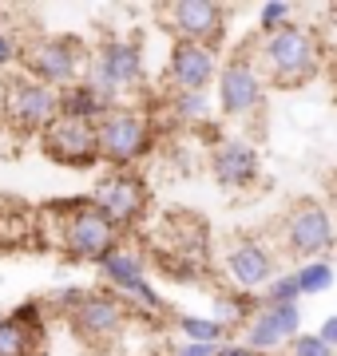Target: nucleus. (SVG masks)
<instances>
[{
    "label": "nucleus",
    "mask_w": 337,
    "mask_h": 356,
    "mask_svg": "<svg viewBox=\"0 0 337 356\" xmlns=\"http://www.w3.org/2000/svg\"><path fill=\"white\" fill-rule=\"evenodd\" d=\"M262 60L274 72V83L278 88H298V83H310L322 67V56H318V44L301 24H282L278 32L266 36L262 44Z\"/></svg>",
    "instance_id": "nucleus-5"
},
{
    "label": "nucleus",
    "mask_w": 337,
    "mask_h": 356,
    "mask_svg": "<svg viewBox=\"0 0 337 356\" xmlns=\"http://www.w3.org/2000/svg\"><path fill=\"white\" fill-rule=\"evenodd\" d=\"M48 353V321L36 301L0 317V356H44Z\"/></svg>",
    "instance_id": "nucleus-13"
},
{
    "label": "nucleus",
    "mask_w": 337,
    "mask_h": 356,
    "mask_svg": "<svg viewBox=\"0 0 337 356\" xmlns=\"http://www.w3.org/2000/svg\"><path fill=\"white\" fill-rule=\"evenodd\" d=\"M334 202H337V186H334Z\"/></svg>",
    "instance_id": "nucleus-32"
},
{
    "label": "nucleus",
    "mask_w": 337,
    "mask_h": 356,
    "mask_svg": "<svg viewBox=\"0 0 337 356\" xmlns=\"http://www.w3.org/2000/svg\"><path fill=\"white\" fill-rule=\"evenodd\" d=\"M210 170H214V178H219V186L238 191V186H250V182L258 178L262 159H258V151H254L250 143L222 139L219 147H214V154H210Z\"/></svg>",
    "instance_id": "nucleus-16"
},
{
    "label": "nucleus",
    "mask_w": 337,
    "mask_h": 356,
    "mask_svg": "<svg viewBox=\"0 0 337 356\" xmlns=\"http://www.w3.org/2000/svg\"><path fill=\"white\" fill-rule=\"evenodd\" d=\"M270 317H274V325H278V332H282V341L301 337V305H274Z\"/></svg>",
    "instance_id": "nucleus-25"
},
{
    "label": "nucleus",
    "mask_w": 337,
    "mask_h": 356,
    "mask_svg": "<svg viewBox=\"0 0 337 356\" xmlns=\"http://www.w3.org/2000/svg\"><path fill=\"white\" fill-rule=\"evenodd\" d=\"M214 356H258V353H250L246 344H219V353Z\"/></svg>",
    "instance_id": "nucleus-31"
},
{
    "label": "nucleus",
    "mask_w": 337,
    "mask_h": 356,
    "mask_svg": "<svg viewBox=\"0 0 337 356\" xmlns=\"http://www.w3.org/2000/svg\"><path fill=\"white\" fill-rule=\"evenodd\" d=\"M143 48L135 40H104L100 48L88 56V67H84V83H88L104 107H119V95L131 88H139L143 83Z\"/></svg>",
    "instance_id": "nucleus-3"
},
{
    "label": "nucleus",
    "mask_w": 337,
    "mask_h": 356,
    "mask_svg": "<svg viewBox=\"0 0 337 356\" xmlns=\"http://www.w3.org/2000/svg\"><path fill=\"white\" fill-rule=\"evenodd\" d=\"M290 353L294 356H334V348H325L318 337H294L290 341Z\"/></svg>",
    "instance_id": "nucleus-27"
},
{
    "label": "nucleus",
    "mask_w": 337,
    "mask_h": 356,
    "mask_svg": "<svg viewBox=\"0 0 337 356\" xmlns=\"http://www.w3.org/2000/svg\"><path fill=\"white\" fill-rule=\"evenodd\" d=\"M318 341L325 344V348H337V317H325L322 329H318Z\"/></svg>",
    "instance_id": "nucleus-30"
},
{
    "label": "nucleus",
    "mask_w": 337,
    "mask_h": 356,
    "mask_svg": "<svg viewBox=\"0 0 337 356\" xmlns=\"http://www.w3.org/2000/svg\"><path fill=\"white\" fill-rule=\"evenodd\" d=\"M171 16V32L182 44H203V48H219L222 32H226V13L214 0H179L167 8Z\"/></svg>",
    "instance_id": "nucleus-12"
},
{
    "label": "nucleus",
    "mask_w": 337,
    "mask_h": 356,
    "mask_svg": "<svg viewBox=\"0 0 337 356\" xmlns=\"http://www.w3.org/2000/svg\"><path fill=\"white\" fill-rule=\"evenodd\" d=\"M95 143H100V163H111V170H131L151 151V119L139 107L119 103L95 119Z\"/></svg>",
    "instance_id": "nucleus-4"
},
{
    "label": "nucleus",
    "mask_w": 337,
    "mask_h": 356,
    "mask_svg": "<svg viewBox=\"0 0 337 356\" xmlns=\"http://www.w3.org/2000/svg\"><path fill=\"white\" fill-rule=\"evenodd\" d=\"M8 64H20V44L8 32H0V67H8Z\"/></svg>",
    "instance_id": "nucleus-28"
},
{
    "label": "nucleus",
    "mask_w": 337,
    "mask_h": 356,
    "mask_svg": "<svg viewBox=\"0 0 337 356\" xmlns=\"http://www.w3.org/2000/svg\"><path fill=\"white\" fill-rule=\"evenodd\" d=\"M298 289L301 297L306 293H325V289H334V266L329 261H306V266L298 269Z\"/></svg>",
    "instance_id": "nucleus-23"
},
{
    "label": "nucleus",
    "mask_w": 337,
    "mask_h": 356,
    "mask_svg": "<svg viewBox=\"0 0 337 356\" xmlns=\"http://www.w3.org/2000/svg\"><path fill=\"white\" fill-rule=\"evenodd\" d=\"M167 76L179 91H207L219 76V56L203 44H175L171 48V64H167Z\"/></svg>",
    "instance_id": "nucleus-15"
},
{
    "label": "nucleus",
    "mask_w": 337,
    "mask_h": 356,
    "mask_svg": "<svg viewBox=\"0 0 337 356\" xmlns=\"http://www.w3.org/2000/svg\"><path fill=\"white\" fill-rule=\"evenodd\" d=\"M44 214L56 222V245H60L72 261L100 266V261L119 245V229L111 226L88 198H60V202H52Z\"/></svg>",
    "instance_id": "nucleus-1"
},
{
    "label": "nucleus",
    "mask_w": 337,
    "mask_h": 356,
    "mask_svg": "<svg viewBox=\"0 0 337 356\" xmlns=\"http://www.w3.org/2000/svg\"><path fill=\"white\" fill-rule=\"evenodd\" d=\"M171 111H175V123H207L210 115L207 91H175L171 95Z\"/></svg>",
    "instance_id": "nucleus-20"
},
{
    "label": "nucleus",
    "mask_w": 337,
    "mask_h": 356,
    "mask_svg": "<svg viewBox=\"0 0 337 356\" xmlns=\"http://www.w3.org/2000/svg\"><path fill=\"white\" fill-rule=\"evenodd\" d=\"M262 301H266V309H274V305H298V301H301L298 273H282V277H270V285L262 289Z\"/></svg>",
    "instance_id": "nucleus-22"
},
{
    "label": "nucleus",
    "mask_w": 337,
    "mask_h": 356,
    "mask_svg": "<svg viewBox=\"0 0 337 356\" xmlns=\"http://www.w3.org/2000/svg\"><path fill=\"white\" fill-rule=\"evenodd\" d=\"M250 309H254L250 297H219V301H214V321L226 329V325H234V321H246Z\"/></svg>",
    "instance_id": "nucleus-24"
},
{
    "label": "nucleus",
    "mask_w": 337,
    "mask_h": 356,
    "mask_svg": "<svg viewBox=\"0 0 337 356\" xmlns=\"http://www.w3.org/2000/svg\"><path fill=\"white\" fill-rule=\"evenodd\" d=\"M131 313H135V309H131L119 293H111V289H84L79 293V301L68 309L64 317H68L72 332H76L84 344H111V341L123 337Z\"/></svg>",
    "instance_id": "nucleus-6"
},
{
    "label": "nucleus",
    "mask_w": 337,
    "mask_h": 356,
    "mask_svg": "<svg viewBox=\"0 0 337 356\" xmlns=\"http://www.w3.org/2000/svg\"><path fill=\"white\" fill-rule=\"evenodd\" d=\"M100 273L107 277L111 293H119L127 305L135 301V305L151 309V313H159V309H163V297H159V289L147 281V273H143V257L135 254V250L116 245V250L100 261Z\"/></svg>",
    "instance_id": "nucleus-10"
},
{
    "label": "nucleus",
    "mask_w": 337,
    "mask_h": 356,
    "mask_svg": "<svg viewBox=\"0 0 337 356\" xmlns=\"http://www.w3.org/2000/svg\"><path fill=\"white\" fill-rule=\"evenodd\" d=\"M104 111H111V107H104V99L95 95V91L84 83V79H76L72 88L60 91V115H68V119H84V123H95Z\"/></svg>",
    "instance_id": "nucleus-18"
},
{
    "label": "nucleus",
    "mask_w": 337,
    "mask_h": 356,
    "mask_svg": "<svg viewBox=\"0 0 337 356\" xmlns=\"http://www.w3.org/2000/svg\"><path fill=\"white\" fill-rule=\"evenodd\" d=\"M214 353H219V344H191V341L171 348V356H214Z\"/></svg>",
    "instance_id": "nucleus-29"
},
{
    "label": "nucleus",
    "mask_w": 337,
    "mask_h": 356,
    "mask_svg": "<svg viewBox=\"0 0 337 356\" xmlns=\"http://www.w3.org/2000/svg\"><path fill=\"white\" fill-rule=\"evenodd\" d=\"M214 103L222 115H250L262 103V79L246 60H230L214 76Z\"/></svg>",
    "instance_id": "nucleus-14"
},
{
    "label": "nucleus",
    "mask_w": 337,
    "mask_h": 356,
    "mask_svg": "<svg viewBox=\"0 0 337 356\" xmlns=\"http://www.w3.org/2000/svg\"><path fill=\"white\" fill-rule=\"evenodd\" d=\"M282 344V332H278V325H274V317H270V309L262 305V309H254V317H250V325H246V348L250 353H274Z\"/></svg>",
    "instance_id": "nucleus-19"
},
{
    "label": "nucleus",
    "mask_w": 337,
    "mask_h": 356,
    "mask_svg": "<svg viewBox=\"0 0 337 356\" xmlns=\"http://www.w3.org/2000/svg\"><path fill=\"white\" fill-rule=\"evenodd\" d=\"M88 44L79 36H64V32H52V36H36L20 48V67H24L28 79H36L44 88L64 91L72 88L84 67H88Z\"/></svg>",
    "instance_id": "nucleus-2"
},
{
    "label": "nucleus",
    "mask_w": 337,
    "mask_h": 356,
    "mask_svg": "<svg viewBox=\"0 0 337 356\" xmlns=\"http://www.w3.org/2000/svg\"><path fill=\"white\" fill-rule=\"evenodd\" d=\"M4 115H8L13 127L44 135L60 119V91L44 88L28 76H13L4 83Z\"/></svg>",
    "instance_id": "nucleus-8"
},
{
    "label": "nucleus",
    "mask_w": 337,
    "mask_h": 356,
    "mask_svg": "<svg viewBox=\"0 0 337 356\" xmlns=\"http://www.w3.org/2000/svg\"><path fill=\"white\" fill-rule=\"evenodd\" d=\"M40 147L44 154L60 166H72V170H88V166L100 163V143H95V123H84V119H68L60 115L52 127L40 135Z\"/></svg>",
    "instance_id": "nucleus-9"
},
{
    "label": "nucleus",
    "mask_w": 337,
    "mask_h": 356,
    "mask_svg": "<svg viewBox=\"0 0 337 356\" xmlns=\"http://www.w3.org/2000/svg\"><path fill=\"white\" fill-rule=\"evenodd\" d=\"M290 13H294V4H285V0H270V4H262V8H258V28L270 36V32H278L282 24H290Z\"/></svg>",
    "instance_id": "nucleus-26"
},
{
    "label": "nucleus",
    "mask_w": 337,
    "mask_h": 356,
    "mask_svg": "<svg viewBox=\"0 0 337 356\" xmlns=\"http://www.w3.org/2000/svg\"><path fill=\"white\" fill-rule=\"evenodd\" d=\"M175 325H179V332H182L191 344H219L222 337H226V329H222L214 317H195V313H182Z\"/></svg>",
    "instance_id": "nucleus-21"
},
{
    "label": "nucleus",
    "mask_w": 337,
    "mask_h": 356,
    "mask_svg": "<svg viewBox=\"0 0 337 356\" xmlns=\"http://www.w3.org/2000/svg\"><path fill=\"white\" fill-rule=\"evenodd\" d=\"M285 242H290V254L294 257L322 261V254L334 250V242H337L334 214L318 202H298L294 214H290V226H285Z\"/></svg>",
    "instance_id": "nucleus-11"
},
{
    "label": "nucleus",
    "mask_w": 337,
    "mask_h": 356,
    "mask_svg": "<svg viewBox=\"0 0 337 356\" xmlns=\"http://www.w3.org/2000/svg\"><path fill=\"white\" fill-rule=\"evenodd\" d=\"M226 269H230L234 285L242 293H258V289H266L270 277H274V257H270L266 245L242 238V242H234L230 250H226Z\"/></svg>",
    "instance_id": "nucleus-17"
},
{
    "label": "nucleus",
    "mask_w": 337,
    "mask_h": 356,
    "mask_svg": "<svg viewBox=\"0 0 337 356\" xmlns=\"http://www.w3.org/2000/svg\"><path fill=\"white\" fill-rule=\"evenodd\" d=\"M88 202L116 229H131L139 226L143 210H147V182L135 170H111V175H104L91 186Z\"/></svg>",
    "instance_id": "nucleus-7"
}]
</instances>
